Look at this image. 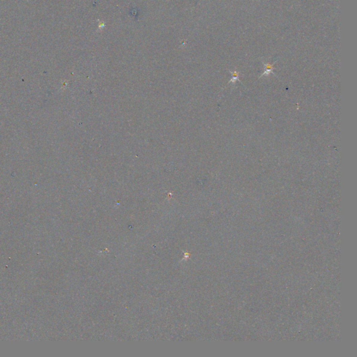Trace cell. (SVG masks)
Instances as JSON below:
<instances>
[{"label": "cell", "mask_w": 357, "mask_h": 357, "mask_svg": "<svg viewBox=\"0 0 357 357\" xmlns=\"http://www.w3.org/2000/svg\"><path fill=\"white\" fill-rule=\"evenodd\" d=\"M272 68L273 67L272 66H271L269 64H266V71L263 73V75L264 74H269L270 72H271L272 71Z\"/></svg>", "instance_id": "6da1fadb"}, {"label": "cell", "mask_w": 357, "mask_h": 357, "mask_svg": "<svg viewBox=\"0 0 357 357\" xmlns=\"http://www.w3.org/2000/svg\"><path fill=\"white\" fill-rule=\"evenodd\" d=\"M233 75V78L232 80H231V82H235V80L237 79V77H238V73L237 72H234L232 73Z\"/></svg>", "instance_id": "7a4b0ae2"}]
</instances>
